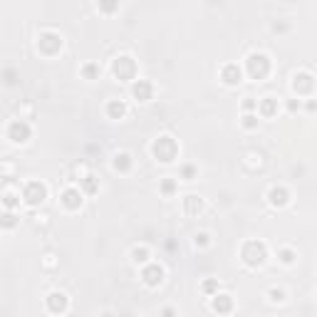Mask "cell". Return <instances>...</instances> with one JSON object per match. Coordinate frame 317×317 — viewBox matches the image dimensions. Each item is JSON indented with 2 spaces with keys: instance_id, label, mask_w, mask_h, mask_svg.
<instances>
[{
  "instance_id": "obj_26",
  "label": "cell",
  "mask_w": 317,
  "mask_h": 317,
  "mask_svg": "<svg viewBox=\"0 0 317 317\" xmlns=\"http://www.w3.org/2000/svg\"><path fill=\"white\" fill-rule=\"evenodd\" d=\"M268 298H270L273 303H283V300H285V290H280V288H270V290H268Z\"/></svg>"
},
{
  "instance_id": "obj_28",
  "label": "cell",
  "mask_w": 317,
  "mask_h": 317,
  "mask_svg": "<svg viewBox=\"0 0 317 317\" xmlns=\"http://www.w3.org/2000/svg\"><path fill=\"white\" fill-rule=\"evenodd\" d=\"M193 246L196 248H206L208 246V233H196L193 236Z\"/></svg>"
},
{
  "instance_id": "obj_20",
  "label": "cell",
  "mask_w": 317,
  "mask_h": 317,
  "mask_svg": "<svg viewBox=\"0 0 317 317\" xmlns=\"http://www.w3.org/2000/svg\"><path fill=\"white\" fill-rule=\"evenodd\" d=\"M99 191V181H97V176H92V174H87L84 179H82V193H97Z\"/></svg>"
},
{
  "instance_id": "obj_7",
  "label": "cell",
  "mask_w": 317,
  "mask_h": 317,
  "mask_svg": "<svg viewBox=\"0 0 317 317\" xmlns=\"http://www.w3.org/2000/svg\"><path fill=\"white\" fill-rule=\"evenodd\" d=\"M30 134H32V129H30V124H27L25 119H15V122H10V127H7V139L15 141V144H25V141L30 139Z\"/></svg>"
},
{
  "instance_id": "obj_4",
  "label": "cell",
  "mask_w": 317,
  "mask_h": 317,
  "mask_svg": "<svg viewBox=\"0 0 317 317\" xmlns=\"http://www.w3.org/2000/svg\"><path fill=\"white\" fill-rule=\"evenodd\" d=\"M112 72H114V77H117L119 82H129V79L136 77V62H134L129 55H119V57H114V62H112Z\"/></svg>"
},
{
  "instance_id": "obj_19",
  "label": "cell",
  "mask_w": 317,
  "mask_h": 317,
  "mask_svg": "<svg viewBox=\"0 0 317 317\" xmlns=\"http://www.w3.org/2000/svg\"><path fill=\"white\" fill-rule=\"evenodd\" d=\"M114 169H117V171H122V174H127L129 169H131V156L124 154V151H122V154H117V156H114Z\"/></svg>"
},
{
  "instance_id": "obj_23",
  "label": "cell",
  "mask_w": 317,
  "mask_h": 317,
  "mask_svg": "<svg viewBox=\"0 0 317 317\" xmlns=\"http://www.w3.org/2000/svg\"><path fill=\"white\" fill-rule=\"evenodd\" d=\"M82 74H84V79H97V77H99V64L87 62L82 67Z\"/></svg>"
},
{
  "instance_id": "obj_9",
  "label": "cell",
  "mask_w": 317,
  "mask_h": 317,
  "mask_svg": "<svg viewBox=\"0 0 317 317\" xmlns=\"http://www.w3.org/2000/svg\"><path fill=\"white\" fill-rule=\"evenodd\" d=\"M141 280H144L149 288L161 285V280H164V268H161L159 263H146L144 270H141Z\"/></svg>"
},
{
  "instance_id": "obj_8",
  "label": "cell",
  "mask_w": 317,
  "mask_h": 317,
  "mask_svg": "<svg viewBox=\"0 0 317 317\" xmlns=\"http://www.w3.org/2000/svg\"><path fill=\"white\" fill-rule=\"evenodd\" d=\"M293 89H295L300 97L313 94V89H315V77H313L310 72H295V74H293Z\"/></svg>"
},
{
  "instance_id": "obj_29",
  "label": "cell",
  "mask_w": 317,
  "mask_h": 317,
  "mask_svg": "<svg viewBox=\"0 0 317 317\" xmlns=\"http://www.w3.org/2000/svg\"><path fill=\"white\" fill-rule=\"evenodd\" d=\"M243 127H246V129H255V127H258V114H246V117H243Z\"/></svg>"
},
{
  "instance_id": "obj_36",
  "label": "cell",
  "mask_w": 317,
  "mask_h": 317,
  "mask_svg": "<svg viewBox=\"0 0 317 317\" xmlns=\"http://www.w3.org/2000/svg\"><path fill=\"white\" fill-rule=\"evenodd\" d=\"M317 109V102L315 99H310V102H308V112H315Z\"/></svg>"
},
{
  "instance_id": "obj_6",
  "label": "cell",
  "mask_w": 317,
  "mask_h": 317,
  "mask_svg": "<svg viewBox=\"0 0 317 317\" xmlns=\"http://www.w3.org/2000/svg\"><path fill=\"white\" fill-rule=\"evenodd\" d=\"M37 47H40V52H45V55H55V52H60V50H62V35H60V32L47 30V32H42V35H40Z\"/></svg>"
},
{
  "instance_id": "obj_22",
  "label": "cell",
  "mask_w": 317,
  "mask_h": 317,
  "mask_svg": "<svg viewBox=\"0 0 317 317\" xmlns=\"http://www.w3.org/2000/svg\"><path fill=\"white\" fill-rule=\"evenodd\" d=\"M278 258H280L283 265H293V263L298 260V253H295L293 248H280V251H278Z\"/></svg>"
},
{
  "instance_id": "obj_17",
  "label": "cell",
  "mask_w": 317,
  "mask_h": 317,
  "mask_svg": "<svg viewBox=\"0 0 317 317\" xmlns=\"http://www.w3.org/2000/svg\"><path fill=\"white\" fill-rule=\"evenodd\" d=\"M184 211H186L189 216H198V213L203 211V198H198V196L189 193V196L184 198Z\"/></svg>"
},
{
  "instance_id": "obj_24",
  "label": "cell",
  "mask_w": 317,
  "mask_h": 317,
  "mask_svg": "<svg viewBox=\"0 0 317 317\" xmlns=\"http://www.w3.org/2000/svg\"><path fill=\"white\" fill-rule=\"evenodd\" d=\"M196 174H198V169H196L193 164H184V166H181V179H184V181H193Z\"/></svg>"
},
{
  "instance_id": "obj_10",
  "label": "cell",
  "mask_w": 317,
  "mask_h": 317,
  "mask_svg": "<svg viewBox=\"0 0 317 317\" xmlns=\"http://www.w3.org/2000/svg\"><path fill=\"white\" fill-rule=\"evenodd\" d=\"M221 79H223L228 87H236V84L243 82V69H241L236 62L223 64V67H221Z\"/></svg>"
},
{
  "instance_id": "obj_14",
  "label": "cell",
  "mask_w": 317,
  "mask_h": 317,
  "mask_svg": "<svg viewBox=\"0 0 317 317\" xmlns=\"http://www.w3.org/2000/svg\"><path fill=\"white\" fill-rule=\"evenodd\" d=\"M67 305H69V300H67V295L64 293H50L47 295V310L50 313H55V315H62L64 310H67Z\"/></svg>"
},
{
  "instance_id": "obj_27",
  "label": "cell",
  "mask_w": 317,
  "mask_h": 317,
  "mask_svg": "<svg viewBox=\"0 0 317 317\" xmlns=\"http://www.w3.org/2000/svg\"><path fill=\"white\" fill-rule=\"evenodd\" d=\"M203 293L206 295H218V280H206L203 283Z\"/></svg>"
},
{
  "instance_id": "obj_5",
  "label": "cell",
  "mask_w": 317,
  "mask_h": 317,
  "mask_svg": "<svg viewBox=\"0 0 317 317\" xmlns=\"http://www.w3.org/2000/svg\"><path fill=\"white\" fill-rule=\"evenodd\" d=\"M22 198H25L27 206H40V203L47 198V186H45L42 181H30V184H25V189H22Z\"/></svg>"
},
{
  "instance_id": "obj_2",
  "label": "cell",
  "mask_w": 317,
  "mask_h": 317,
  "mask_svg": "<svg viewBox=\"0 0 317 317\" xmlns=\"http://www.w3.org/2000/svg\"><path fill=\"white\" fill-rule=\"evenodd\" d=\"M241 258H243V263H246L248 268H258V265L265 263L268 248H265L263 241H248V243L243 246V251H241Z\"/></svg>"
},
{
  "instance_id": "obj_21",
  "label": "cell",
  "mask_w": 317,
  "mask_h": 317,
  "mask_svg": "<svg viewBox=\"0 0 317 317\" xmlns=\"http://www.w3.org/2000/svg\"><path fill=\"white\" fill-rule=\"evenodd\" d=\"M131 260L146 265V263H149V248H146V246H136V248L131 251Z\"/></svg>"
},
{
  "instance_id": "obj_13",
  "label": "cell",
  "mask_w": 317,
  "mask_h": 317,
  "mask_svg": "<svg viewBox=\"0 0 317 317\" xmlns=\"http://www.w3.org/2000/svg\"><path fill=\"white\" fill-rule=\"evenodd\" d=\"M268 201H270V206L283 208V206L290 203V191L285 189V186H273V189L268 191Z\"/></svg>"
},
{
  "instance_id": "obj_37",
  "label": "cell",
  "mask_w": 317,
  "mask_h": 317,
  "mask_svg": "<svg viewBox=\"0 0 317 317\" xmlns=\"http://www.w3.org/2000/svg\"><path fill=\"white\" fill-rule=\"evenodd\" d=\"M102 317H112V315H109V313H107V315H102Z\"/></svg>"
},
{
  "instance_id": "obj_16",
  "label": "cell",
  "mask_w": 317,
  "mask_h": 317,
  "mask_svg": "<svg viewBox=\"0 0 317 317\" xmlns=\"http://www.w3.org/2000/svg\"><path fill=\"white\" fill-rule=\"evenodd\" d=\"M258 112H260V117H265V119L275 117V114H278V99H275V97H263L260 104H258Z\"/></svg>"
},
{
  "instance_id": "obj_31",
  "label": "cell",
  "mask_w": 317,
  "mask_h": 317,
  "mask_svg": "<svg viewBox=\"0 0 317 317\" xmlns=\"http://www.w3.org/2000/svg\"><path fill=\"white\" fill-rule=\"evenodd\" d=\"M243 109H246V114H253V109H258V102H255L253 97H248V99L243 102Z\"/></svg>"
},
{
  "instance_id": "obj_11",
  "label": "cell",
  "mask_w": 317,
  "mask_h": 317,
  "mask_svg": "<svg viewBox=\"0 0 317 317\" xmlns=\"http://www.w3.org/2000/svg\"><path fill=\"white\" fill-rule=\"evenodd\" d=\"M151 94H154V84H151L149 79H134V84H131V97H134L136 102H149Z\"/></svg>"
},
{
  "instance_id": "obj_3",
  "label": "cell",
  "mask_w": 317,
  "mask_h": 317,
  "mask_svg": "<svg viewBox=\"0 0 317 317\" xmlns=\"http://www.w3.org/2000/svg\"><path fill=\"white\" fill-rule=\"evenodd\" d=\"M246 69H248L251 79H265V77L270 74V60H268V55L253 52V55L246 60Z\"/></svg>"
},
{
  "instance_id": "obj_30",
  "label": "cell",
  "mask_w": 317,
  "mask_h": 317,
  "mask_svg": "<svg viewBox=\"0 0 317 317\" xmlns=\"http://www.w3.org/2000/svg\"><path fill=\"white\" fill-rule=\"evenodd\" d=\"M17 196L15 193H5V198H2V203H5V208H12V206H17Z\"/></svg>"
},
{
  "instance_id": "obj_18",
  "label": "cell",
  "mask_w": 317,
  "mask_h": 317,
  "mask_svg": "<svg viewBox=\"0 0 317 317\" xmlns=\"http://www.w3.org/2000/svg\"><path fill=\"white\" fill-rule=\"evenodd\" d=\"M107 114H109V119H124L127 104H124L122 99H112V102L107 104Z\"/></svg>"
},
{
  "instance_id": "obj_32",
  "label": "cell",
  "mask_w": 317,
  "mask_h": 317,
  "mask_svg": "<svg viewBox=\"0 0 317 317\" xmlns=\"http://www.w3.org/2000/svg\"><path fill=\"white\" fill-rule=\"evenodd\" d=\"M2 226H5V228H12V226H15V213L7 211V213L2 216Z\"/></svg>"
},
{
  "instance_id": "obj_34",
  "label": "cell",
  "mask_w": 317,
  "mask_h": 317,
  "mask_svg": "<svg viewBox=\"0 0 317 317\" xmlns=\"http://www.w3.org/2000/svg\"><path fill=\"white\" fill-rule=\"evenodd\" d=\"M161 317H176V310H174V308H164V310H161Z\"/></svg>"
},
{
  "instance_id": "obj_12",
  "label": "cell",
  "mask_w": 317,
  "mask_h": 317,
  "mask_svg": "<svg viewBox=\"0 0 317 317\" xmlns=\"http://www.w3.org/2000/svg\"><path fill=\"white\" fill-rule=\"evenodd\" d=\"M82 196H84V193H82L79 189L69 186V189L62 191V196H60V198H62V206H64V208H69V211H77V208L84 203V198H82Z\"/></svg>"
},
{
  "instance_id": "obj_25",
  "label": "cell",
  "mask_w": 317,
  "mask_h": 317,
  "mask_svg": "<svg viewBox=\"0 0 317 317\" xmlns=\"http://www.w3.org/2000/svg\"><path fill=\"white\" fill-rule=\"evenodd\" d=\"M159 189H161L164 196H171V193H176V181H174V179H164Z\"/></svg>"
},
{
  "instance_id": "obj_33",
  "label": "cell",
  "mask_w": 317,
  "mask_h": 317,
  "mask_svg": "<svg viewBox=\"0 0 317 317\" xmlns=\"http://www.w3.org/2000/svg\"><path fill=\"white\" fill-rule=\"evenodd\" d=\"M300 107H303V104H300V99H290V102H288V112H298Z\"/></svg>"
},
{
  "instance_id": "obj_1",
  "label": "cell",
  "mask_w": 317,
  "mask_h": 317,
  "mask_svg": "<svg viewBox=\"0 0 317 317\" xmlns=\"http://www.w3.org/2000/svg\"><path fill=\"white\" fill-rule=\"evenodd\" d=\"M151 154H154V159L156 161H161V164H171L176 156H179V144H176V139H171V136H159L154 144H151Z\"/></svg>"
},
{
  "instance_id": "obj_15",
  "label": "cell",
  "mask_w": 317,
  "mask_h": 317,
  "mask_svg": "<svg viewBox=\"0 0 317 317\" xmlns=\"http://www.w3.org/2000/svg\"><path fill=\"white\" fill-rule=\"evenodd\" d=\"M211 308H213V313H218V315H228V313L233 310V298L226 295V293H218V295H213Z\"/></svg>"
},
{
  "instance_id": "obj_35",
  "label": "cell",
  "mask_w": 317,
  "mask_h": 317,
  "mask_svg": "<svg viewBox=\"0 0 317 317\" xmlns=\"http://www.w3.org/2000/svg\"><path fill=\"white\" fill-rule=\"evenodd\" d=\"M273 30H275V32H285V30H288V25H285V22H275V25H273Z\"/></svg>"
}]
</instances>
